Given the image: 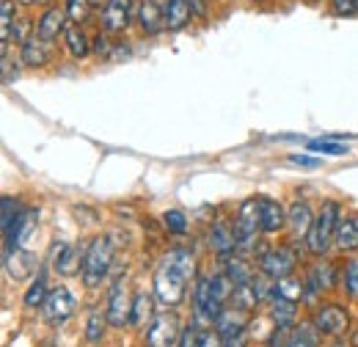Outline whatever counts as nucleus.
<instances>
[{
  "instance_id": "obj_37",
  "label": "nucleus",
  "mask_w": 358,
  "mask_h": 347,
  "mask_svg": "<svg viewBox=\"0 0 358 347\" xmlns=\"http://www.w3.org/2000/svg\"><path fill=\"white\" fill-rule=\"evenodd\" d=\"M89 8H91L89 0H66V14H69V20L78 22V25H83V22L89 20Z\"/></svg>"
},
{
  "instance_id": "obj_9",
  "label": "nucleus",
  "mask_w": 358,
  "mask_h": 347,
  "mask_svg": "<svg viewBox=\"0 0 358 347\" xmlns=\"http://www.w3.org/2000/svg\"><path fill=\"white\" fill-rule=\"evenodd\" d=\"M314 325L322 337H342L350 325V317L339 304H322L314 311Z\"/></svg>"
},
{
  "instance_id": "obj_4",
  "label": "nucleus",
  "mask_w": 358,
  "mask_h": 347,
  "mask_svg": "<svg viewBox=\"0 0 358 347\" xmlns=\"http://www.w3.org/2000/svg\"><path fill=\"white\" fill-rule=\"evenodd\" d=\"M339 220H342V207H339L336 201H325L322 210L314 215L312 229H309V234H306V248L312 251L314 257H322V254L334 246Z\"/></svg>"
},
{
  "instance_id": "obj_22",
  "label": "nucleus",
  "mask_w": 358,
  "mask_h": 347,
  "mask_svg": "<svg viewBox=\"0 0 358 347\" xmlns=\"http://www.w3.org/2000/svg\"><path fill=\"white\" fill-rule=\"evenodd\" d=\"M210 246L215 254L221 257H231V251L237 248V237H234V229H229L224 220H218L210 232Z\"/></svg>"
},
{
  "instance_id": "obj_49",
  "label": "nucleus",
  "mask_w": 358,
  "mask_h": 347,
  "mask_svg": "<svg viewBox=\"0 0 358 347\" xmlns=\"http://www.w3.org/2000/svg\"><path fill=\"white\" fill-rule=\"evenodd\" d=\"M91 6H105V3H108V0H89Z\"/></svg>"
},
{
  "instance_id": "obj_5",
  "label": "nucleus",
  "mask_w": 358,
  "mask_h": 347,
  "mask_svg": "<svg viewBox=\"0 0 358 347\" xmlns=\"http://www.w3.org/2000/svg\"><path fill=\"white\" fill-rule=\"evenodd\" d=\"M179 337H182V323L174 311L155 314L146 331V347H177Z\"/></svg>"
},
{
  "instance_id": "obj_36",
  "label": "nucleus",
  "mask_w": 358,
  "mask_h": 347,
  "mask_svg": "<svg viewBox=\"0 0 358 347\" xmlns=\"http://www.w3.org/2000/svg\"><path fill=\"white\" fill-rule=\"evenodd\" d=\"M0 28H3V47L11 42V28H14V0H3L0 6Z\"/></svg>"
},
{
  "instance_id": "obj_40",
  "label": "nucleus",
  "mask_w": 358,
  "mask_h": 347,
  "mask_svg": "<svg viewBox=\"0 0 358 347\" xmlns=\"http://www.w3.org/2000/svg\"><path fill=\"white\" fill-rule=\"evenodd\" d=\"M289 337H292V334H289V328H278V325H275L265 345H268V347H287V345H289Z\"/></svg>"
},
{
  "instance_id": "obj_45",
  "label": "nucleus",
  "mask_w": 358,
  "mask_h": 347,
  "mask_svg": "<svg viewBox=\"0 0 358 347\" xmlns=\"http://www.w3.org/2000/svg\"><path fill=\"white\" fill-rule=\"evenodd\" d=\"M289 163H292V166H303V169H317L322 160H320V157H309V155H292Z\"/></svg>"
},
{
  "instance_id": "obj_38",
  "label": "nucleus",
  "mask_w": 358,
  "mask_h": 347,
  "mask_svg": "<svg viewBox=\"0 0 358 347\" xmlns=\"http://www.w3.org/2000/svg\"><path fill=\"white\" fill-rule=\"evenodd\" d=\"M345 292L348 298H358V260H350L345 267Z\"/></svg>"
},
{
  "instance_id": "obj_43",
  "label": "nucleus",
  "mask_w": 358,
  "mask_h": 347,
  "mask_svg": "<svg viewBox=\"0 0 358 347\" xmlns=\"http://www.w3.org/2000/svg\"><path fill=\"white\" fill-rule=\"evenodd\" d=\"M334 11L336 14H345V17H356L358 0H334Z\"/></svg>"
},
{
  "instance_id": "obj_26",
  "label": "nucleus",
  "mask_w": 358,
  "mask_h": 347,
  "mask_svg": "<svg viewBox=\"0 0 358 347\" xmlns=\"http://www.w3.org/2000/svg\"><path fill=\"white\" fill-rule=\"evenodd\" d=\"M226 276L234 287H243V284H251L254 281V267L243 257H226Z\"/></svg>"
},
{
  "instance_id": "obj_23",
  "label": "nucleus",
  "mask_w": 358,
  "mask_h": 347,
  "mask_svg": "<svg viewBox=\"0 0 358 347\" xmlns=\"http://www.w3.org/2000/svg\"><path fill=\"white\" fill-rule=\"evenodd\" d=\"M66 50H69V55L75 61H83V58H89V52L94 50V42L86 36V31L80 25H69L66 28Z\"/></svg>"
},
{
  "instance_id": "obj_13",
  "label": "nucleus",
  "mask_w": 358,
  "mask_h": 347,
  "mask_svg": "<svg viewBox=\"0 0 358 347\" xmlns=\"http://www.w3.org/2000/svg\"><path fill=\"white\" fill-rule=\"evenodd\" d=\"M334 284H336V267H334V262H320V264H314L312 270H309V278H306V295L303 298H317L320 292H328V290H334Z\"/></svg>"
},
{
  "instance_id": "obj_46",
  "label": "nucleus",
  "mask_w": 358,
  "mask_h": 347,
  "mask_svg": "<svg viewBox=\"0 0 358 347\" xmlns=\"http://www.w3.org/2000/svg\"><path fill=\"white\" fill-rule=\"evenodd\" d=\"M201 347H224V339H221V334H218V331H207Z\"/></svg>"
},
{
  "instance_id": "obj_33",
  "label": "nucleus",
  "mask_w": 358,
  "mask_h": 347,
  "mask_svg": "<svg viewBox=\"0 0 358 347\" xmlns=\"http://www.w3.org/2000/svg\"><path fill=\"white\" fill-rule=\"evenodd\" d=\"M105 323H108V314H105V311L94 309V311L89 314V323H86V339H89L91 345H96V342L102 339V334H105Z\"/></svg>"
},
{
  "instance_id": "obj_29",
  "label": "nucleus",
  "mask_w": 358,
  "mask_h": 347,
  "mask_svg": "<svg viewBox=\"0 0 358 347\" xmlns=\"http://www.w3.org/2000/svg\"><path fill=\"white\" fill-rule=\"evenodd\" d=\"M306 284H301L298 278H292V276H287V278H278L275 281V287H273V298H284V301H301L303 295H306V290H303Z\"/></svg>"
},
{
  "instance_id": "obj_3",
  "label": "nucleus",
  "mask_w": 358,
  "mask_h": 347,
  "mask_svg": "<svg viewBox=\"0 0 358 347\" xmlns=\"http://www.w3.org/2000/svg\"><path fill=\"white\" fill-rule=\"evenodd\" d=\"M113 264V243L110 237H94L83 254V264H80V278L89 290H96L105 278L108 270Z\"/></svg>"
},
{
  "instance_id": "obj_1",
  "label": "nucleus",
  "mask_w": 358,
  "mask_h": 347,
  "mask_svg": "<svg viewBox=\"0 0 358 347\" xmlns=\"http://www.w3.org/2000/svg\"><path fill=\"white\" fill-rule=\"evenodd\" d=\"M196 276L193 254L185 248L169 251L155 270V295L166 306H179L187 295V281Z\"/></svg>"
},
{
  "instance_id": "obj_17",
  "label": "nucleus",
  "mask_w": 358,
  "mask_h": 347,
  "mask_svg": "<svg viewBox=\"0 0 358 347\" xmlns=\"http://www.w3.org/2000/svg\"><path fill=\"white\" fill-rule=\"evenodd\" d=\"M78 264H83L78 246H72V243H55L52 246V267H55V273L72 276V273H78Z\"/></svg>"
},
{
  "instance_id": "obj_15",
  "label": "nucleus",
  "mask_w": 358,
  "mask_h": 347,
  "mask_svg": "<svg viewBox=\"0 0 358 347\" xmlns=\"http://www.w3.org/2000/svg\"><path fill=\"white\" fill-rule=\"evenodd\" d=\"M6 273L14 278V281H25L28 276L36 273V254L25 251V248H14V251H6Z\"/></svg>"
},
{
  "instance_id": "obj_25",
  "label": "nucleus",
  "mask_w": 358,
  "mask_h": 347,
  "mask_svg": "<svg viewBox=\"0 0 358 347\" xmlns=\"http://www.w3.org/2000/svg\"><path fill=\"white\" fill-rule=\"evenodd\" d=\"M47 295H50V287H47V267H42V270L36 273V278L31 281V287H28L22 304H25V309H39V306H45Z\"/></svg>"
},
{
  "instance_id": "obj_35",
  "label": "nucleus",
  "mask_w": 358,
  "mask_h": 347,
  "mask_svg": "<svg viewBox=\"0 0 358 347\" xmlns=\"http://www.w3.org/2000/svg\"><path fill=\"white\" fill-rule=\"evenodd\" d=\"M204 334H207V331H201V325H199V323H190V325H185V328H182V337H179L177 347H201Z\"/></svg>"
},
{
  "instance_id": "obj_39",
  "label": "nucleus",
  "mask_w": 358,
  "mask_h": 347,
  "mask_svg": "<svg viewBox=\"0 0 358 347\" xmlns=\"http://www.w3.org/2000/svg\"><path fill=\"white\" fill-rule=\"evenodd\" d=\"M20 213H22V210H20V201L11 199V196H6V199H3V232L20 218Z\"/></svg>"
},
{
  "instance_id": "obj_18",
  "label": "nucleus",
  "mask_w": 358,
  "mask_h": 347,
  "mask_svg": "<svg viewBox=\"0 0 358 347\" xmlns=\"http://www.w3.org/2000/svg\"><path fill=\"white\" fill-rule=\"evenodd\" d=\"M20 58H22V64H25V66H34V69H39V66H47V64H50V58H52L50 42L39 39V36H31L28 42L22 44V52H20Z\"/></svg>"
},
{
  "instance_id": "obj_44",
  "label": "nucleus",
  "mask_w": 358,
  "mask_h": 347,
  "mask_svg": "<svg viewBox=\"0 0 358 347\" xmlns=\"http://www.w3.org/2000/svg\"><path fill=\"white\" fill-rule=\"evenodd\" d=\"M110 50H113V44L108 39V34H99L96 39H94V52L102 58V55H110Z\"/></svg>"
},
{
  "instance_id": "obj_34",
  "label": "nucleus",
  "mask_w": 358,
  "mask_h": 347,
  "mask_svg": "<svg viewBox=\"0 0 358 347\" xmlns=\"http://www.w3.org/2000/svg\"><path fill=\"white\" fill-rule=\"evenodd\" d=\"M163 226L169 229V234H177V237H182L185 232H187V215L182 213V210H166L163 213Z\"/></svg>"
},
{
  "instance_id": "obj_10",
  "label": "nucleus",
  "mask_w": 358,
  "mask_h": 347,
  "mask_svg": "<svg viewBox=\"0 0 358 347\" xmlns=\"http://www.w3.org/2000/svg\"><path fill=\"white\" fill-rule=\"evenodd\" d=\"M36 226H39V213H36V210H22L20 218H17V220L3 232V234H6V251L22 248V246L34 237Z\"/></svg>"
},
{
  "instance_id": "obj_16",
  "label": "nucleus",
  "mask_w": 358,
  "mask_h": 347,
  "mask_svg": "<svg viewBox=\"0 0 358 347\" xmlns=\"http://www.w3.org/2000/svg\"><path fill=\"white\" fill-rule=\"evenodd\" d=\"M66 17H69L66 8H58V6L47 8L45 14H42V20L36 22V36L45 39V42L58 39L61 34H66Z\"/></svg>"
},
{
  "instance_id": "obj_42",
  "label": "nucleus",
  "mask_w": 358,
  "mask_h": 347,
  "mask_svg": "<svg viewBox=\"0 0 358 347\" xmlns=\"http://www.w3.org/2000/svg\"><path fill=\"white\" fill-rule=\"evenodd\" d=\"M248 328H243V331H231V334H226V337H221L224 339V347H245V342H248V334H245Z\"/></svg>"
},
{
  "instance_id": "obj_30",
  "label": "nucleus",
  "mask_w": 358,
  "mask_h": 347,
  "mask_svg": "<svg viewBox=\"0 0 358 347\" xmlns=\"http://www.w3.org/2000/svg\"><path fill=\"white\" fill-rule=\"evenodd\" d=\"M320 331H317V325L312 323H301L295 331H292V337H289V345L287 347H317V342H320Z\"/></svg>"
},
{
  "instance_id": "obj_41",
  "label": "nucleus",
  "mask_w": 358,
  "mask_h": 347,
  "mask_svg": "<svg viewBox=\"0 0 358 347\" xmlns=\"http://www.w3.org/2000/svg\"><path fill=\"white\" fill-rule=\"evenodd\" d=\"M28 31H31V20H17L14 28H11V39H14V44L28 42Z\"/></svg>"
},
{
  "instance_id": "obj_20",
  "label": "nucleus",
  "mask_w": 358,
  "mask_h": 347,
  "mask_svg": "<svg viewBox=\"0 0 358 347\" xmlns=\"http://www.w3.org/2000/svg\"><path fill=\"white\" fill-rule=\"evenodd\" d=\"M336 248L345 254L358 251V215H342L339 226H336Z\"/></svg>"
},
{
  "instance_id": "obj_28",
  "label": "nucleus",
  "mask_w": 358,
  "mask_h": 347,
  "mask_svg": "<svg viewBox=\"0 0 358 347\" xmlns=\"http://www.w3.org/2000/svg\"><path fill=\"white\" fill-rule=\"evenodd\" d=\"M298 317V304L295 301H284V298H273V309H270V320L278 328H292Z\"/></svg>"
},
{
  "instance_id": "obj_7",
  "label": "nucleus",
  "mask_w": 358,
  "mask_h": 347,
  "mask_svg": "<svg viewBox=\"0 0 358 347\" xmlns=\"http://www.w3.org/2000/svg\"><path fill=\"white\" fill-rule=\"evenodd\" d=\"M75 295L66 290V287H52L50 290V295H47L45 306H42V314H45L47 325H52V328H58V325H64L72 314H75Z\"/></svg>"
},
{
  "instance_id": "obj_48",
  "label": "nucleus",
  "mask_w": 358,
  "mask_h": 347,
  "mask_svg": "<svg viewBox=\"0 0 358 347\" xmlns=\"http://www.w3.org/2000/svg\"><path fill=\"white\" fill-rule=\"evenodd\" d=\"M328 347H348V345H345L342 339H336V342H331V345H328Z\"/></svg>"
},
{
  "instance_id": "obj_2",
  "label": "nucleus",
  "mask_w": 358,
  "mask_h": 347,
  "mask_svg": "<svg viewBox=\"0 0 358 347\" xmlns=\"http://www.w3.org/2000/svg\"><path fill=\"white\" fill-rule=\"evenodd\" d=\"M234 284L229 281V276H199L196 287H193V306H196V317L215 323L226 311V301L231 298Z\"/></svg>"
},
{
  "instance_id": "obj_32",
  "label": "nucleus",
  "mask_w": 358,
  "mask_h": 347,
  "mask_svg": "<svg viewBox=\"0 0 358 347\" xmlns=\"http://www.w3.org/2000/svg\"><path fill=\"white\" fill-rule=\"evenodd\" d=\"M231 304H234V309H240V311H251V309H257L259 301H257L254 287H251V284H243V287H234Z\"/></svg>"
},
{
  "instance_id": "obj_14",
  "label": "nucleus",
  "mask_w": 358,
  "mask_h": 347,
  "mask_svg": "<svg viewBox=\"0 0 358 347\" xmlns=\"http://www.w3.org/2000/svg\"><path fill=\"white\" fill-rule=\"evenodd\" d=\"M287 210L281 207V201H275V199H268V196H262L259 199V229L265 232V234H275V232H281L284 226H287Z\"/></svg>"
},
{
  "instance_id": "obj_50",
  "label": "nucleus",
  "mask_w": 358,
  "mask_h": 347,
  "mask_svg": "<svg viewBox=\"0 0 358 347\" xmlns=\"http://www.w3.org/2000/svg\"><path fill=\"white\" fill-rule=\"evenodd\" d=\"M17 3H22V6H31V3H36V0H17Z\"/></svg>"
},
{
  "instance_id": "obj_31",
  "label": "nucleus",
  "mask_w": 358,
  "mask_h": 347,
  "mask_svg": "<svg viewBox=\"0 0 358 347\" xmlns=\"http://www.w3.org/2000/svg\"><path fill=\"white\" fill-rule=\"evenodd\" d=\"M306 146L312 149V152H320V155H331V157H342V155H348L350 149H348V143H342V141H336V138H312V141H306Z\"/></svg>"
},
{
  "instance_id": "obj_8",
  "label": "nucleus",
  "mask_w": 358,
  "mask_h": 347,
  "mask_svg": "<svg viewBox=\"0 0 358 347\" xmlns=\"http://www.w3.org/2000/svg\"><path fill=\"white\" fill-rule=\"evenodd\" d=\"M130 311H133V301H130V295H127L124 278H116L113 287H110V292H108V306H105L108 325H113V328L130 325Z\"/></svg>"
},
{
  "instance_id": "obj_11",
  "label": "nucleus",
  "mask_w": 358,
  "mask_h": 347,
  "mask_svg": "<svg viewBox=\"0 0 358 347\" xmlns=\"http://www.w3.org/2000/svg\"><path fill=\"white\" fill-rule=\"evenodd\" d=\"M295 251L292 248H273L268 254H262V260H259V270L273 278V281H278V278H287V276H292V270H295Z\"/></svg>"
},
{
  "instance_id": "obj_19",
  "label": "nucleus",
  "mask_w": 358,
  "mask_h": 347,
  "mask_svg": "<svg viewBox=\"0 0 358 347\" xmlns=\"http://www.w3.org/2000/svg\"><path fill=\"white\" fill-rule=\"evenodd\" d=\"M127 25H130V8L122 6V3L108 0V3L102 6V28H105L108 34H119V31H124Z\"/></svg>"
},
{
  "instance_id": "obj_12",
  "label": "nucleus",
  "mask_w": 358,
  "mask_h": 347,
  "mask_svg": "<svg viewBox=\"0 0 358 347\" xmlns=\"http://www.w3.org/2000/svg\"><path fill=\"white\" fill-rule=\"evenodd\" d=\"M138 25L149 36L160 34L166 28V3L163 0H141V6H138Z\"/></svg>"
},
{
  "instance_id": "obj_24",
  "label": "nucleus",
  "mask_w": 358,
  "mask_h": 347,
  "mask_svg": "<svg viewBox=\"0 0 358 347\" xmlns=\"http://www.w3.org/2000/svg\"><path fill=\"white\" fill-rule=\"evenodd\" d=\"M146 320H155V298L149 292H135L133 298V311H130V325L135 328H143Z\"/></svg>"
},
{
  "instance_id": "obj_6",
  "label": "nucleus",
  "mask_w": 358,
  "mask_h": 347,
  "mask_svg": "<svg viewBox=\"0 0 358 347\" xmlns=\"http://www.w3.org/2000/svg\"><path fill=\"white\" fill-rule=\"evenodd\" d=\"M257 232H262V229H259V199H248V201L240 204L237 220H234L237 246H240V248H251L254 240H257Z\"/></svg>"
},
{
  "instance_id": "obj_47",
  "label": "nucleus",
  "mask_w": 358,
  "mask_h": 347,
  "mask_svg": "<svg viewBox=\"0 0 358 347\" xmlns=\"http://www.w3.org/2000/svg\"><path fill=\"white\" fill-rule=\"evenodd\" d=\"M190 3L196 6V11H201V14H204V6H201V0H190Z\"/></svg>"
},
{
  "instance_id": "obj_21",
  "label": "nucleus",
  "mask_w": 358,
  "mask_h": 347,
  "mask_svg": "<svg viewBox=\"0 0 358 347\" xmlns=\"http://www.w3.org/2000/svg\"><path fill=\"white\" fill-rule=\"evenodd\" d=\"M193 17V3L190 0H166V28L182 31Z\"/></svg>"
},
{
  "instance_id": "obj_27",
  "label": "nucleus",
  "mask_w": 358,
  "mask_h": 347,
  "mask_svg": "<svg viewBox=\"0 0 358 347\" xmlns=\"http://www.w3.org/2000/svg\"><path fill=\"white\" fill-rule=\"evenodd\" d=\"M312 223H314V213L306 201H295V204L289 207V226H292V232H295L298 237H301V234H309Z\"/></svg>"
}]
</instances>
